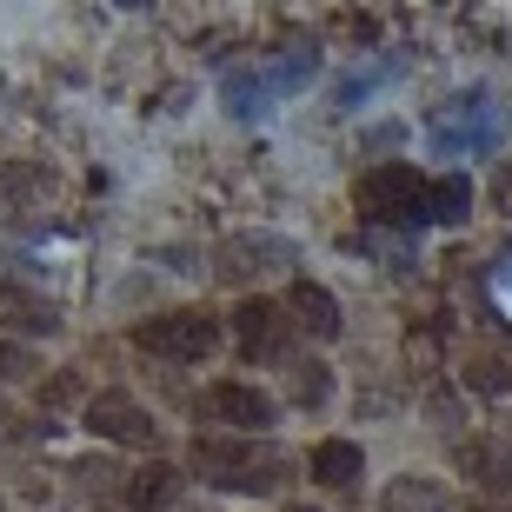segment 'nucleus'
Here are the masks:
<instances>
[{
  "instance_id": "a211bd4d",
  "label": "nucleus",
  "mask_w": 512,
  "mask_h": 512,
  "mask_svg": "<svg viewBox=\"0 0 512 512\" xmlns=\"http://www.w3.org/2000/svg\"><path fill=\"white\" fill-rule=\"evenodd\" d=\"M459 213H466V180H433L426 220H459Z\"/></svg>"
},
{
  "instance_id": "f257e3e1",
  "label": "nucleus",
  "mask_w": 512,
  "mask_h": 512,
  "mask_svg": "<svg viewBox=\"0 0 512 512\" xmlns=\"http://www.w3.org/2000/svg\"><path fill=\"white\" fill-rule=\"evenodd\" d=\"M133 346L147 353V360H173V366H200L220 346V326H213V313H193V306H180V313H153V320L133 326Z\"/></svg>"
},
{
  "instance_id": "f3484780",
  "label": "nucleus",
  "mask_w": 512,
  "mask_h": 512,
  "mask_svg": "<svg viewBox=\"0 0 512 512\" xmlns=\"http://www.w3.org/2000/svg\"><path fill=\"white\" fill-rule=\"evenodd\" d=\"M227 107L240 120L247 114H266V107H273V87H266V74H253V80H227Z\"/></svg>"
},
{
  "instance_id": "423d86ee",
  "label": "nucleus",
  "mask_w": 512,
  "mask_h": 512,
  "mask_svg": "<svg viewBox=\"0 0 512 512\" xmlns=\"http://www.w3.org/2000/svg\"><path fill=\"white\" fill-rule=\"evenodd\" d=\"M47 200H54V173L40 167V160L0 167V227H27Z\"/></svg>"
},
{
  "instance_id": "4468645a",
  "label": "nucleus",
  "mask_w": 512,
  "mask_h": 512,
  "mask_svg": "<svg viewBox=\"0 0 512 512\" xmlns=\"http://www.w3.org/2000/svg\"><path fill=\"white\" fill-rule=\"evenodd\" d=\"M386 512H453L439 479H393L386 486Z\"/></svg>"
},
{
  "instance_id": "ddd939ff",
  "label": "nucleus",
  "mask_w": 512,
  "mask_h": 512,
  "mask_svg": "<svg viewBox=\"0 0 512 512\" xmlns=\"http://www.w3.org/2000/svg\"><path fill=\"white\" fill-rule=\"evenodd\" d=\"M360 473H366V453L353 446V439H326V446H313V479L320 486H360Z\"/></svg>"
},
{
  "instance_id": "dca6fc26",
  "label": "nucleus",
  "mask_w": 512,
  "mask_h": 512,
  "mask_svg": "<svg viewBox=\"0 0 512 512\" xmlns=\"http://www.w3.org/2000/svg\"><path fill=\"white\" fill-rule=\"evenodd\" d=\"M326 386H333V373H326L320 360H300V366H293V399H300L306 413H320L326 399H333V393H326Z\"/></svg>"
},
{
  "instance_id": "412c9836",
  "label": "nucleus",
  "mask_w": 512,
  "mask_h": 512,
  "mask_svg": "<svg viewBox=\"0 0 512 512\" xmlns=\"http://www.w3.org/2000/svg\"><path fill=\"white\" fill-rule=\"evenodd\" d=\"M493 200H499V213H512V173H499V187H493Z\"/></svg>"
},
{
  "instance_id": "f8f14e48",
  "label": "nucleus",
  "mask_w": 512,
  "mask_h": 512,
  "mask_svg": "<svg viewBox=\"0 0 512 512\" xmlns=\"http://www.w3.org/2000/svg\"><path fill=\"white\" fill-rule=\"evenodd\" d=\"M286 300H293V320H300L313 340H340V300H333L320 280H293Z\"/></svg>"
},
{
  "instance_id": "1a4fd4ad",
  "label": "nucleus",
  "mask_w": 512,
  "mask_h": 512,
  "mask_svg": "<svg viewBox=\"0 0 512 512\" xmlns=\"http://www.w3.org/2000/svg\"><path fill=\"white\" fill-rule=\"evenodd\" d=\"M233 333H240V353H247V360H280V313L266 300L233 306Z\"/></svg>"
},
{
  "instance_id": "39448f33",
  "label": "nucleus",
  "mask_w": 512,
  "mask_h": 512,
  "mask_svg": "<svg viewBox=\"0 0 512 512\" xmlns=\"http://www.w3.org/2000/svg\"><path fill=\"white\" fill-rule=\"evenodd\" d=\"M87 433H100L107 446H153L160 426L133 393H94L87 399Z\"/></svg>"
},
{
  "instance_id": "6ab92c4d",
  "label": "nucleus",
  "mask_w": 512,
  "mask_h": 512,
  "mask_svg": "<svg viewBox=\"0 0 512 512\" xmlns=\"http://www.w3.org/2000/svg\"><path fill=\"white\" fill-rule=\"evenodd\" d=\"M40 366H34V353L27 346H14V340H0V380H34Z\"/></svg>"
},
{
  "instance_id": "20e7f679",
  "label": "nucleus",
  "mask_w": 512,
  "mask_h": 512,
  "mask_svg": "<svg viewBox=\"0 0 512 512\" xmlns=\"http://www.w3.org/2000/svg\"><path fill=\"white\" fill-rule=\"evenodd\" d=\"M193 466H200V479H207V486H227V493H253V486H273V473H266L260 446H240V439H200Z\"/></svg>"
},
{
  "instance_id": "6e6552de",
  "label": "nucleus",
  "mask_w": 512,
  "mask_h": 512,
  "mask_svg": "<svg viewBox=\"0 0 512 512\" xmlns=\"http://www.w3.org/2000/svg\"><path fill=\"white\" fill-rule=\"evenodd\" d=\"M207 406L227 419V426H240V433H266V426H273V413H280V406H273L260 386H247V380H220L207 393Z\"/></svg>"
},
{
  "instance_id": "9b49d317",
  "label": "nucleus",
  "mask_w": 512,
  "mask_h": 512,
  "mask_svg": "<svg viewBox=\"0 0 512 512\" xmlns=\"http://www.w3.org/2000/svg\"><path fill=\"white\" fill-rule=\"evenodd\" d=\"M120 493H127L133 512H167L173 499H180V466H167V459H147V466H140V473H133Z\"/></svg>"
},
{
  "instance_id": "0eeeda50",
  "label": "nucleus",
  "mask_w": 512,
  "mask_h": 512,
  "mask_svg": "<svg viewBox=\"0 0 512 512\" xmlns=\"http://www.w3.org/2000/svg\"><path fill=\"white\" fill-rule=\"evenodd\" d=\"M286 266H293V247H286V240L240 233V240L220 247V280L227 286H247V280H260V273H286Z\"/></svg>"
},
{
  "instance_id": "aec40b11",
  "label": "nucleus",
  "mask_w": 512,
  "mask_h": 512,
  "mask_svg": "<svg viewBox=\"0 0 512 512\" xmlns=\"http://www.w3.org/2000/svg\"><path fill=\"white\" fill-rule=\"evenodd\" d=\"M473 386H486V393H512V366H499V360H479L473 373H466Z\"/></svg>"
},
{
  "instance_id": "9d476101",
  "label": "nucleus",
  "mask_w": 512,
  "mask_h": 512,
  "mask_svg": "<svg viewBox=\"0 0 512 512\" xmlns=\"http://www.w3.org/2000/svg\"><path fill=\"white\" fill-rule=\"evenodd\" d=\"M0 326H14V333H54V326H60V306L40 300L34 286L0 280Z\"/></svg>"
},
{
  "instance_id": "2eb2a0df",
  "label": "nucleus",
  "mask_w": 512,
  "mask_h": 512,
  "mask_svg": "<svg viewBox=\"0 0 512 512\" xmlns=\"http://www.w3.org/2000/svg\"><path fill=\"white\" fill-rule=\"evenodd\" d=\"M459 466H466V479H479V486H506L512 479L499 439H466V446H459Z\"/></svg>"
},
{
  "instance_id": "f03ea898",
  "label": "nucleus",
  "mask_w": 512,
  "mask_h": 512,
  "mask_svg": "<svg viewBox=\"0 0 512 512\" xmlns=\"http://www.w3.org/2000/svg\"><path fill=\"white\" fill-rule=\"evenodd\" d=\"M426 200H433V180H419L413 167H373L360 180V213L386 227H426Z\"/></svg>"
},
{
  "instance_id": "7ed1b4c3",
  "label": "nucleus",
  "mask_w": 512,
  "mask_h": 512,
  "mask_svg": "<svg viewBox=\"0 0 512 512\" xmlns=\"http://www.w3.org/2000/svg\"><path fill=\"white\" fill-rule=\"evenodd\" d=\"M499 140V107L486 87H473L466 100H453L446 114L433 120V147L439 153H486Z\"/></svg>"
}]
</instances>
